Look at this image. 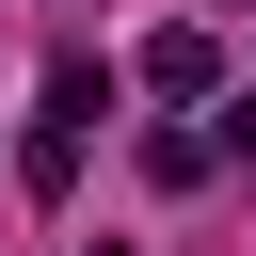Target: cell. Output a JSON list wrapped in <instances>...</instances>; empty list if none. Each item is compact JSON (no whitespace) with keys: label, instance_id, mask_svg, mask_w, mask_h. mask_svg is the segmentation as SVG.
<instances>
[{"label":"cell","instance_id":"obj_1","mask_svg":"<svg viewBox=\"0 0 256 256\" xmlns=\"http://www.w3.org/2000/svg\"><path fill=\"white\" fill-rule=\"evenodd\" d=\"M208 64H224V48H208L192 16H176V32H144V80H160V96H208Z\"/></svg>","mask_w":256,"mask_h":256},{"label":"cell","instance_id":"obj_2","mask_svg":"<svg viewBox=\"0 0 256 256\" xmlns=\"http://www.w3.org/2000/svg\"><path fill=\"white\" fill-rule=\"evenodd\" d=\"M96 112H112V64H48V128H64V144H80V128H96Z\"/></svg>","mask_w":256,"mask_h":256},{"label":"cell","instance_id":"obj_3","mask_svg":"<svg viewBox=\"0 0 256 256\" xmlns=\"http://www.w3.org/2000/svg\"><path fill=\"white\" fill-rule=\"evenodd\" d=\"M224 160H240V176H256V96H240V112H224Z\"/></svg>","mask_w":256,"mask_h":256},{"label":"cell","instance_id":"obj_4","mask_svg":"<svg viewBox=\"0 0 256 256\" xmlns=\"http://www.w3.org/2000/svg\"><path fill=\"white\" fill-rule=\"evenodd\" d=\"M208 16H256V0H208Z\"/></svg>","mask_w":256,"mask_h":256}]
</instances>
